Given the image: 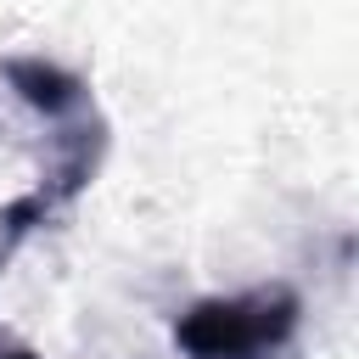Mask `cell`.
<instances>
[{
  "mask_svg": "<svg viewBox=\"0 0 359 359\" xmlns=\"http://www.w3.org/2000/svg\"><path fill=\"white\" fill-rule=\"evenodd\" d=\"M303 325V297L286 280L213 292L180 309L174 348L180 359H280Z\"/></svg>",
  "mask_w": 359,
  "mask_h": 359,
  "instance_id": "6da1fadb",
  "label": "cell"
},
{
  "mask_svg": "<svg viewBox=\"0 0 359 359\" xmlns=\"http://www.w3.org/2000/svg\"><path fill=\"white\" fill-rule=\"evenodd\" d=\"M0 359H45V353H34L28 342H17L11 331H0Z\"/></svg>",
  "mask_w": 359,
  "mask_h": 359,
  "instance_id": "7a4b0ae2",
  "label": "cell"
}]
</instances>
